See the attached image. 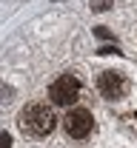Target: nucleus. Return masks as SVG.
<instances>
[{"label": "nucleus", "mask_w": 137, "mask_h": 148, "mask_svg": "<svg viewBox=\"0 0 137 148\" xmlns=\"http://www.w3.org/2000/svg\"><path fill=\"white\" fill-rule=\"evenodd\" d=\"M89 6H92V12H106L112 6V0H89Z\"/></svg>", "instance_id": "423d86ee"}, {"label": "nucleus", "mask_w": 137, "mask_h": 148, "mask_svg": "<svg viewBox=\"0 0 137 148\" xmlns=\"http://www.w3.org/2000/svg\"><path fill=\"white\" fill-rule=\"evenodd\" d=\"M92 111L89 108H72L66 117H63V131L69 134V137H74V140H83V137H89V131H92Z\"/></svg>", "instance_id": "7ed1b4c3"}, {"label": "nucleus", "mask_w": 137, "mask_h": 148, "mask_svg": "<svg viewBox=\"0 0 137 148\" xmlns=\"http://www.w3.org/2000/svg\"><path fill=\"white\" fill-rule=\"evenodd\" d=\"M0 148H12V137L6 131H0Z\"/></svg>", "instance_id": "6e6552de"}, {"label": "nucleus", "mask_w": 137, "mask_h": 148, "mask_svg": "<svg viewBox=\"0 0 137 148\" xmlns=\"http://www.w3.org/2000/svg\"><path fill=\"white\" fill-rule=\"evenodd\" d=\"M77 94H80V80L74 74H63L49 86V97L54 106H72L77 100Z\"/></svg>", "instance_id": "f03ea898"}, {"label": "nucleus", "mask_w": 137, "mask_h": 148, "mask_svg": "<svg viewBox=\"0 0 137 148\" xmlns=\"http://www.w3.org/2000/svg\"><path fill=\"white\" fill-rule=\"evenodd\" d=\"M17 125L23 134H29V137H49L54 125H57V117H54V111L52 106H46V103H29L26 108L17 114Z\"/></svg>", "instance_id": "f257e3e1"}, {"label": "nucleus", "mask_w": 137, "mask_h": 148, "mask_svg": "<svg viewBox=\"0 0 137 148\" xmlns=\"http://www.w3.org/2000/svg\"><path fill=\"white\" fill-rule=\"evenodd\" d=\"M97 88L106 100H123L126 91H129V83H126V77L120 71H103L97 80Z\"/></svg>", "instance_id": "20e7f679"}, {"label": "nucleus", "mask_w": 137, "mask_h": 148, "mask_svg": "<svg viewBox=\"0 0 137 148\" xmlns=\"http://www.w3.org/2000/svg\"><path fill=\"white\" fill-rule=\"evenodd\" d=\"M12 97H14V88H12V86H0V103H3V106L12 103Z\"/></svg>", "instance_id": "39448f33"}, {"label": "nucleus", "mask_w": 137, "mask_h": 148, "mask_svg": "<svg viewBox=\"0 0 137 148\" xmlns=\"http://www.w3.org/2000/svg\"><path fill=\"white\" fill-rule=\"evenodd\" d=\"M94 37H97V40H112V32H109L106 26H97V29H94Z\"/></svg>", "instance_id": "0eeeda50"}, {"label": "nucleus", "mask_w": 137, "mask_h": 148, "mask_svg": "<svg viewBox=\"0 0 137 148\" xmlns=\"http://www.w3.org/2000/svg\"><path fill=\"white\" fill-rule=\"evenodd\" d=\"M97 54H117V46H100Z\"/></svg>", "instance_id": "1a4fd4ad"}]
</instances>
